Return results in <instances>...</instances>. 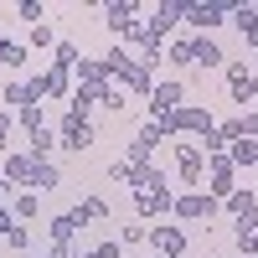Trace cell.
I'll list each match as a JSON object with an SVG mask.
<instances>
[{
	"mask_svg": "<svg viewBox=\"0 0 258 258\" xmlns=\"http://www.w3.org/2000/svg\"><path fill=\"white\" fill-rule=\"evenodd\" d=\"M232 191H238V170H232V160L227 155H207V197L227 202Z\"/></svg>",
	"mask_w": 258,
	"mask_h": 258,
	"instance_id": "cell-1",
	"label": "cell"
},
{
	"mask_svg": "<svg viewBox=\"0 0 258 258\" xmlns=\"http://www.w3.org/2000/svg\"><path fill=\"white\" fill-rule=\"evenodd\" d=\"M217 197H207V191H186V197H176L170 202V212H176L181 222H202V217H217Z\"/></svg>",
	"mask_w": 258,
	"mask_h": 258,
	"instance_id": "cell-2",
	"label": "cell"
},
{
	"mask_svg": "<svg viewBox=\"0 0 258 258\" xmlns=\"http://www.w3.org/2000/svg\"><path fill=\"white\" fill-rule=\"evenodd\" d=\"M57 145L83 155V150L93 145V124H88V119H78V114H62V124H57Z\"/></svg>",
	"mask_w": 258,
	"mask_h": 258,
	"instance_id": "cell-3",
	"label": "cell"
},
{
	"mask_svg": "<svg viewBox=\"0 0 258 258\" xmlns=\"http://www.w3.org/2000/svg\"><path fill=\"white\" fill-rule=\"evenodd\" d=\"M181 98H186V88H181L176 78L155 83V88H150V119H165V114H176V109H181Z\"/></svg>",
	"mask_w": 258,
	"mask_h": 258,
	"instance_id": "cell-4",
	"label": "cell"
},
{
	"mask_svg": "<svg viewBox=\"0 0 258 258\" xmlns=\"http://www.w3.org/2000/svg\"><path fill=\"white\" fill-rule=\"evenodd\" d=\"M176 170H181V186H202L207 176V155L197 145H176Z\"/></svg>",
	"mask_w": 258,
	"mask_h": 258,
	"instance_id": "cell-5",
	"label": "cell"
},
{
	"mask_svg": "<svg viewBox=\"0 0 258 258\" xmlns=\"http://www.w3.org/2000/svg\"><path fill=\"white\" fill-rule=\"evenodd\" d=\"M181 21H186V6H181V0H160V6H155V21H150V36L165 41V31H176Z\"/></svg>",
	"mask_w": 258,
	"mask_h": 258,
	"instance_id": "cell-6",
	"label": "cell"
},
{
	"mask_svg": "<svg viewBox=\"0 0 258 258\" xmlns=\"http://www.w3.org/2000/svg\"><path fill=\"white\" fill-rule=\"evenodd\" d=\"M145 243L155 248L160 258H181V253H186V232H181V227H150Z\"/></svg>",
	"mask_w": 258,
	"mask_h": 258,
	"instance_id": "cell-7",
	"label": "cell"
},
{
	"mask_svg": "<svg viewBox=\"0 0 258 258\" xmlns=\"http://www.w3.org/2000/svg\"><path fill=\"white\" fill-rule=\"evenodd\" d=\"M232 6H186V26H197V36H207L212 26H222Z\"/></svg>",
	"mask_w": 258,
	"mask_h": 258,
	"instance_id": "cell-8",
	"label": "cell"
},
{
	"mask_svg": "<svg viewBox=\"0 0 258 258\" xmlns=\"http://www.w3.org/2000/svg\"><path fill=\"white\" fill-rule=\"evenodd\" d=\"M222 47L212 36H191V68H202V73H212V68H222Z\"/></svg>",
	"mask_w": 258,
	"mask_h": 258,
	"instance_id": "cell-9",
	"label": "cell"
},
{
	"mask_svg": "<svg viewBox=\"0 0 258 258\" xmlns=\"http://www.w3.org/2000/svg\"><path fill=\"white\" fill-rule=\"evenodd\" d=\"M103 16H109V21H103V26H109L114 36H124L129 26H135V16H140V6H135V0H114V6H103Z\"/></svg>",
	"mask_w": 258,
	"mask_h": 258,
	"instance_id": "cell-10",
	"label": "cell"
},
{
	"mask_svg": "<svg viewBox=\"0 0 258 258\" xmlns=\"http://www.w3.org/2000/svg\"><path fill=\"white\" fill-rule=\"evenodd\" d=\"M170 191H135V212L140 217H160V212H170Z\"/></svg>",
	"mask_w": 258,
	"mask_h": 258,
	"instance_id": "cell-11",
	"label": "cell"
},
{
	"mask_svg": "<svg viewBox=\"0 0 258 258\" xmlns=\"http://www.w3.org/2000/svg\"><path fill=\"white\" fill-rule=\"evenodd\" d=\"M31 165H36L31 155H16V150H11V155L0 160V176H6L11 186H26V181H31Z\"/></svg>",
	"mask_w": 258,
	"mask_h": 258,
	"instance_id": "cell-12",
	"label": "cell"
},
{
	"mask_svg": "<svg viewBox=\"0 0 258 258\" xmlns=\"http://www.w3.org/2000/svg\"><path fill=\"white\" fill-rule=\"evenodd\" d=\"M47 232H52V248H68V243L78 238V217H73V212H62V217L47 222Z\"/></svg>",
	"mask_w": 258,
	"mask_h": 258,
	"instance_id": "cell-13",
	"label": "cell"
},
{
	"mask_svg": "<svg viewBox=\"0 0 258 258\" xmlns=\"http://www.w3.org/2000/svg\"><path fill=\"white\" fill-rule=\"evenodd\" d=\"M57 181H62V176H57V165H52V160H36V165H31V181H26V186H31L36 197H41V191H57Z\"/></svg>",
	"mask_w": 258,
	"mask_h": 258,
	"instance_id": "cell-14",
	"label": "cell"
},
{
	"mask_svg": "<svg viewBox=\"0 0 258 258\" xmlns=\"http://www.w3.org/2000/svg\"><path fill=\"white\" fill-rule=\"evenodd\" d=\"M227 16H232V26H238L248 41H258V6H232Z\"/></svg>",
	"mask_w": 258,
	"mask_h": 258,
	"instance_id": "cell-15",
	"label": "cell"
},
{
	"mask_svg": "<svg viewBox=\"0 0 258 258\" xmlns=\"http://www.w3.org/2000/svg\"><path fill=\"white\" fill-rule=\"evenodd\" d=\"M73 217H78V227H83V222H98V217H109V202H103V197H83V202L73 207Z\"/></svg>",
	"mask_w": 258,
	"mask_h": 258,
	"instance_id": "cell-16",
	"label": "cell"
},
{
	"mask_svg": "<svg viewBox=\"0 0 258 258\" xmlns=\"http://www.w3.org/2000/svg\"><path fill=\"white\" fill-rule=\"evenodd\" d=\"M227 160H232V170H243V165H258V140H232Z\"/></svg>",
	"mask_w": 258,
	"mask_h": 258,
	"instance_id": "cell-17",
	"label": "cell"
},
{
	"mask_svg": "<svg viewBox=\"0 0 258 258\" xmlns=\"http://www.w3.org/2000/svg\"><path fill=\"white\" fill-rule=\"evenodd\" d=\"M36 212H41V197H36V191H26V197H16V207H11V217H16V222H31Z\"/></svg>",
	"mask_w": 258,
	"mask_h": 258,
	"instance_id": "cell-18",
	"label": "cell"
},
{
	"mask_svg": "<svg viewBox=\"0 0 258 258\" xmlns=\"http://www.w3.org/2000/svg\"><path fill=\"white\" fill-rule=\"evenodd\" d=\"M0 68H26V47H21V41H6V36H0Z\"/></svg>",
	"mask_w": 258,
	"mask_h": 258,
	"instance_id": "cell-19",
	"label": "cell"
},
{
	"mask_svg": "<svg viewBox=\"0 0 258 258\" xmlns=\"http://www.w3.org/2000/svg\"><path fill=\"white\" fill-rule=\"evenodd\" d=\"M78 62H83V52H78V41H57V62H52V68H78Z\"/></svg>",
	"mask_w": 258,
	"mask_h": 258,
	"instance_id": "cell-20",
	"label": "cell"
},
{
	"mask_svg": "<svg viewBox=\"0 0 258 258\" xmlns=\"http://www.w3.org/2000/svg\"><path fill=\"white\" fill-rule=\"evenodd\" d=\"M6 103H16V109H31V103H36L31 83H11V88H6Z\"/></svg>",
	"mask_w": 258,
	"mask_h": 258,
	"instance_id": "cell-21",
	"label": "cell"
},
{
	"mask_svg": "<svg viewBox=\"0 0 258 258\" xmlns=\"http://www.w3.org/2000/svg\"><path fill=\"white\" fill-rule=\"evenodd\" d=\"M109 181H124V186H140V165H129V160H114V165H109Z\"/></svg>",
	"mask_w": 258,
	"mask_h": 258,
	"instance_id": "cell-22",
	"label": "cell"
},
{
	"mask_svg": "<svg viewBox=\"0 0 258 258\" xmlns=\"http://www.w3.org/2000/svg\"><path fill=\"white\" fill-rule=\"evenodd\" d=\"M31 47H57V31L41 21V26H31Z\"/></svg>",
	"mask_w": 258,
	"mask_h": 258,
	"instance_id": "cell-23",
	"label": "cell"
},
{
	"mask_svg": "<svg viewBox=\"0 0 258 258\" xmlns=\"http://www.w3.org/2000/svg\"><path fill=\"white\" fill-rule=\"evenodd\" d=\"M16 11H21V21H31V26H41V21H47V11H41V6H36V0H21V6H16Z\"/></svg>",
	"mask_w": 258,
	"mask_h": 258,
	"instance_id": "cell-24",
	"label": "cell"
},
{
	"mask_svg": "<svg viewBox=\"0 0 258 258\" xmlns=\"http://www.w3.org/2000/svg\"><path fill=\"white\" fill-rule=\"evenodd\" d=\"M232 98H238V103L258 98V78H243V83H232Z\"/></svg>",
	"mask_w": 258,
	"mask_h": 258,
	"instance_id": "cell-25",
	"label": "cell"
},
{
	"mask_svg": "<svg viewBox=\"0 0 258 258\" xmlns=\"http://www.w3.org/2000/svg\"><path fill=\"white\" fill-rule=\"evenodd\" d=\"M165 52H170V62H191V36H181V41H170Z\"/></svg>",
	"mask_w": 258,
	"mask_h": 258,
	"instance_id": "cell-26",
	"label": "cell"
},
{
	"mask_svg": "<svg viewBox=\"0 0 258 258\" xmlns=\"http://www.w3.org/2000/svg\"><path fill=\"white\" fill-rule=\"evenodd\" d=\"M6 155H11V114L0 109V160H6Z\"/></svg>",
	"mask_w": 258,
	"mask_h": 258,
	"instance_id": "cell-27",
	"label": "cell"
},
{
	"mask_svg": "<svg viewBox=\"0 0 258 258\" xmlns=\"http://www.w3.org/2000/svg\"><path fill=\"white\" fill-rule=\"evenodd\" d=\"M83 258H124V248L119 243H98V248H88Z\"/></svg>",
	"mask_w": 258,
	"mask_h": 258,
	"instance_id": "cell-28",
	"label": "cell"
},
{
	"mask_svg": "<svg viewBox=\"0 0 258 258\" xmlns=\"http://www.w3.org/2000/svg\"><path fill=\"white\" fill-rule=\"evenodd\" d=\"M6 243H11V248H31V232H26V227H21V222H16V227L6 232Z\"/></svg>",
	"mask_w": 258,
	"mask_h": 258,
	"instance_id": "cell-29",
	"label": "cell"
},
{
	"mask_svg": "<svg viewBox=\"0 0 258 258\" xmlns=\"http://www.w3.org/2000/svg\"><path fill=\"white\" fill-rule=\"evenodd\" d=\"M238 248H243V258H258V232H238Z\"/></svg>",
	"mask_w": 258,
	"mask_h": 258,
	"instance_id": "cell-30",
	"label": "cell"
},
{
	"mask_svg": "<svg viewBox=\"0 0 258 258\" xmlns=\"http://www.w3.org/2000/svg\"><path fill=\"white\" fill-rule=\"evenodd\" d=\"M98 103H103V109H124V88H103Z\"/></svg>",
	"mask_w": 258,
	"mask_h": 258,
	"instance_id": "cell-31",
	"label": "cell"
},
{
	"mask_svg": "<svg viewBox=\"0 0 258 258\" xmlns=\"http://www.w3.org/2000/svg\"><path fill=\"white\" fill-rule=\"evenodd\" d=\"M238 124H243V140H258V109H253V114H243Z\"/></svg>",
	"mask_w": 258,
	"mask_h": 258,
	"instance_id": "cell-32",
	"label": "cell"
},
{
	"mask_svg": "<svg viewBox=\"0 0 258 258\" xmlns=\"http://www.w3.org/2000/svg\"><path fill=\"white\" fill-rule=\"evenodd\" d=\"M11 227H16V217H11V207H0V238H6Z\"/></svg>",
	"mask_w": 258,
	"mask_h": 258,
	"instance_id": "cell-33",
	"label": "cell"
},
{
	"mask_svg": "<svg viewBox=\"0 0 258 258\" xmlns=\"http://www.w3.org/2000/svg\"><path fill=\"white\" fill-rule=\"evenodd\" d=\"M6 191H11V181H6V176H0V197H6Z\"/></svg>",
	"mask_w": 258,
	"mask_h": 258,
	"instance_id": "cell-34",
	"label": "cell"
},
{
	"mask_svg": "<svg viewBox=\"0 0 258 258\" xmlns=\"http://www.w3.org/2000/svg\"><path fill=\"white\" fill-rule=\"evenodd\" d=\"M41 258H52V253H41Z\"/></svg>",
	"mask_w": 258,
	"mask_h": 258,
	"instance_id": "cell-35",
	"label": "cell"
},
{
	"mask_svg": "<svg viewBox=\"0 0 258 258\" xmlns=\"http://www.w3.org/2000/svg\"><path fill=\"white\" fill-rule=\"evenodd\" d=\"M155 258H160V253H155Z\"/></svg>",
	"mask_w": 258,
	"mask_h": 258,
	"instance_id": "cell-36",
	"label": "cell"
}]
</instances>
